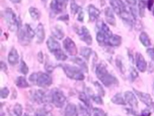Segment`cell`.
<instances>
[{
	"label": "cell",
	"instance_id": "1f68e13d",
	"mask_svg": "<svg viewBox=\"0 0 154 116\" xmlns=\"http://www.w3.org/2000/svg\"><path fill=\"white\" fill-rule=\"evenodd\" d=\"M13 113L14 116H22V106L20 104H16L13 109Z\"/></svg>",
	"mask_w": 154,
	"mask_h": 116
},
{
	"label": "cell",
	"instance_id": "4fadbf2b",
	"mask_svg": "<svg viewBox=\"0 0 154 116\" xmlns=\"http://www.w3.org/2000/svg\"><path fill=\"white\" fill-rule=\"evenodd\" d=\"M134 92L136 93V95L138 96V98H139V100H140L142 102H143L145 105H147V106H151L153 104V99H152L151 96L149 94L142 92L140 91H138V90L136 89H134Z\"/></svg>",
	"mask_w": 154,
	"mask_h": 116
},
{
	"label": "cell",
	"instance_id": "44dd1931",
	"mask_svg": "<svg viewBox=\"0 0 154 116\" xmlns=\"http://www.w3.org/2000/svg\"><path fill=\"white\" fill-rule=\"evenodd\" d=\"M65 116H78V109L73 104H68L65 108Z\"/></svg>",
	"mask_w": 154,
	"mask_h": 116
},
{
	"label": "cell",
	"instance_id": "e575fe53",
	"mask_svg": "<svg viewBox=\"0 0 154 116\" xmlns=\"http://www.w3.org/2000/svg\"><path fill=\"white\" fill-rule=\"evenodd\" d=\"M20 72H22L23 75H27L29 72V69L27 66L26 63L25 62L24 60H21V63H20Z\"/></svg>",
	"mask_w": 154,
	"mask_h": 116
},
{
	"label": "cell",
	"instance_id": "f1b7e54d",
	"mask_svg": "<svg viewBox=\"0 0 154 116\" xmlns=\"http://www.w3.org/2000/svg\"><path fill=\"white\" fill-rule=\"evenodd\" d=\"M79 100H81V101H82V102L84 103V104L87 106V107L88 108L91 107V102H90V99L87 96L85 93V92L79 93Z\"/></svg>",
	"mask_w": 154,
	"mask_h": 116
},
{
	"label": "cell",
	"instance_id": "5bb4252c",
	"mask_svg": "<svg viewBox=\"0 0 154 116\" xmlns=\"http://www.w3.org/2000/svg\"><path fill=\"white\" fill-rule=\"evenodd\" d=\"M79 35L80 39L82 41H84L87 45L90 46L92 44V37H91V33L88 31V29L85 26L82 27L81 30L79 32Z\"/></svg>",
	"mask_w": 154,
	"mask_h": 116
},
{
	"label": "cell",
	"instance_id": "6da1fadb",
	"mask_svg": "<svg viewBox=\"0 0 154 116\" xmlns=\"http://www.w3.org/2000/svg\"><path fill=\"white\" fill-rule=\"evenodd\" d=\"M110 4L116 14H118L125 22L132 25V14L122 0H110Z\"/></svg>",
	"mask_w": 154,
	"mask_h": 116
},
{
	"label": "cell",
	"instance_id": "d4e9b609",
	"mask_svg": "<svg viewBox=\"0 0 154 116\" xmlns=\"http://www.w3.org/2000/svg\"><path fill=\"white\" fill-rule=\"evenodd\" d=\"M139 40L142 43V44L145 47H148L151 45V42H150V37H148L147 33L145 32H142L141 34L139 35Z\"/></svg>",
	"mask_w": 154,
	"mask_h": 116
},
{
	"label": "cell",
	"instance_id": "52a82bcc",
	"mask_svg": "<svg viewBox=\"0 0 154 116\" xmlns=\"http://www.w3.org/2000/svg\"><path fill=\"white\" fill-rule=\"evenodd\" d=\"M4 18L7 23L8 27L11 31H16L20 28V23L15 13L12 9L7 8L4 12Z\"/></svg>",
	"mask_w": 154,
	"mask_h": 116
},
{
	"label": "cell",
	"instance_id": "cb8c5ba5",
	"mask_svg": "<svg viewBox=\"0 0 154 116\" xmlns=\"http://www.w3.org/2000/svg\"><path fill=\"white\" fill-rule=\"evenodd\" d=\"M16 85H17V87L21 89H25L29 87L28 82L27 81L26 78L23 76L17 77V80H16Z\"/></svg>",
	"mask_w": 154,
	"mask_h": 116
},
{
	"label": "cell",
	"instance_id": "9a60e30c",
	"mask_svg": "<svg viewBox=\"0 0 154 116\" xmlns=\"http://www.w3.org/2000/svg\"><path fill=\"white\" fill-rule=\"evenodd\" d=\"M136 65L138 70L140 71L141 72H144L147 69V62H146L143 55L141 54L140 53H137L136 55Z\"/></svg>",
	"mask_w": 154,
	"mask_h": 116
},
{
	"label": "cell",
	"instance_id": "9c48e42d",
	"mask_svg": "<svg viewBox=\"0 0 154 116\" xmlns=\"http://www.w3.org/2000/svg\"><path fill=\"white\" fill-rule=\"evenodd\" d=\"M66 97L59 89H54L51 92V101L54 106L58 108H62L66 102Z\"/></svg>",
	"mask_w": 154,
	"mask_h": 116
},
{
	"label": "cell",
	"instance_id": "d590c367",
	"mask_svg": "<svg viewBox=\"0 0 154 116\" xmlns=\"http://www.w3.org/2000/svg\"><path fill=\"white\" fill-rule=\"evenodd\" d=\"M80 8L79 7L76 5L75 0H71V2H70V10H71V13L73 14H76L77 12H78L79 9Z\"/></svg>",
	"mask_w": 154,
	"mask_h": 116
},
{
	"label": "cell",
	"instance_id": "7dc6e473",
	"mask_svg": "<svg viewBox=\"0 0 154 116\" xmlns=\"http://www.w3.org/2000/svg\"><path fill=\"white\" fill-rule=\"evenodd\" d=\"M38 60L40 63L43 62V54L41 51H39V53L38 54Z\"/></svg>",
	"mask_w": 154,
	"mask_h": 116
},
{
	"label": "cell",
	"instance_id": "ab89813d",
	"mask_svg": "<svg viewBox=\"0 0 154 116\" xmlns=\"http://www.w3.org/2000/svg\"><path fill=\"white\" fill-rule=\"evenodd\" d=\"M92 98H93V100H94V101H95L96 104H103V101H102V98H101L100 96H94V95H93Z\"/></svg>",
	"mask_w": 154,
	"mask_h": 116
},
{
	"label": "cell",
	"instance_id": "f6af8a7d",
	"mask_svg": "<svg viewBox=\"0 0 154 116\" xmlns=\"http://www.w3.org/2000/svg\"><path fill=\"white\" fill-rule=\"evenodd\" d=\"M126 2L129 6H136V0H126Z\"/></svg>",
	"mask_w": 154,
	"mask_h": 116
},
{
	"label": "cell",
	"instance_id": "d6a6232c",
	"mask_svg": "<svg viewBox=\"0 0 154 116\" xmlns=\"http://www.w3.org/2000/svg\"><path fill=\"white\" fill-rule=\"evenodd\" d=\"M80 53H81L82 56L83 57L88 60L90 57V56H91V53H92V50L89 48H82Z\"/></svg>",
	"mask_w": 154,
	"mask_h": 116
},
{
	"label": "cell",
	"instance_id": "7c38bea8",
	"mask_svg": "<svg viewBox=\"0 0 154 116\" xmlns=\"http://www.w3.org/2000/svg\"><path fill=\"white\" fill-rule=\"evenodd\" d=\"M33 100L37 104H44L48 101V95L41 89L35 90L32 93Z\"/></svg>",
	"mask_w": 154,
	"mask_h": 116
},
{
	"label": "cell",
	"instance_id": "2e32d148",
	"mask_svg": "<svg viewBox=\"0 0 154 116\" xmlns=\"http://www.w3.org/2000/svg\"><path fill=\"white\" fill-rule=\"evenodd\" d=\"M125 101L132 108H137L138 107V101L136 99V96L132 92L127 91L125 93Z\"/></svg>",
	"mask_w": 154,
	"mask_h": 116
},
{
	"label": "cell",
	"instance_id": "681fc988",
	"mask_svg": "<svg viewBox=\"0 0 154 116\" xmlns=\"http://www.w3.org/2000/svg\"><path fill=\"white\" fill-rule=\"evenodd\" d=\"M10 1H11V2L16 3V4H17V3H19V2H20L22 1V0H10Z\"/></svg>",
	"mask_w": 154,
	"mask_h": 116
},
{
	"label": "cell",
	"instance_id": "5b68a950",
	"mask_svg": "<svg viewBox=\"0 0 154 116\" xmlns=\"http://www.w3.org/2000/svg\"><path fill=\"white\" fill-rule=\"evenodd\" d=\"M48 48L53 54H54L56 59L58 60L64 61L67 60V56L64 53L61 48V46L59 43L55 40L54 37H51L48 38L47 41Z\"/></svg>",
	"mask_w": 154,
	"mask_h": 116
},
{
	"label": "cell",
	"instance_id": "74e56055",
	"mask_svg": "<svg viewBox=\"0 0 154 116\" xmlns=\"http://www.w3.org/2000/svg\"><path fill=\"white\" fill-rule=\"evenodd\" d=\"M9 89L7 87H3L1 89V98L2 99H5L9 95Z\"/></svg>",
	"mask_w": 154,
	"mask_h": 116
},
{
	"label": "cell",
	"instance_id": "30bf717a",
	"mask_svg": "<svg viewBox=\"0 0 154 116\" xmlns=\"http://www.w3.org/2000/svg\"><path fill=\"white\" fill-rule=\"evenodd\" d=\"M67 0H52L51 3V9L55 14H59L65 11L67 8Z\"/></svg>",
	"mask_w": 154,
	"mask_h": 116
},
{
	"label": "cell",
	"instance_id": "7a4b0ae2",
	"mask_svg": "<svg viewBox=\"0 0 154 116\" xmlns=\"http://www.w3.org/2000/svg\"><path fill=\"white\" fill-rule=\"evenodd\" d=\"M96 74L99 80L105 86L109 87L118 83V80L113 75L109 73L107 68L104 64L100 63L96 66Z\"/></svg>",
	"mask_w": 154,
	"mask_h": 116
},
{
	"label": "cell",
	"instance_id": "f907efd6",
	"mask_svg": "<svg viewBox=\"0 0 154 116\" xmlns=\"http://www.w3.org/2000/svg\"><path fill=\"white\" fill-rule=\"evenodd\" d=\"M24 116H30V115H28V114H25V115H24Z\"/></svg>",
	"mask_w": 154,
	"mask_h": 116
},
{
	"label": "cell",
	"instance_id": "bcb514c9",
	"mask_svg": "<svg viewBox=\"0 0 154 116\" xmlns=\"http://www.w3.org/2000/svg\"><path fill=\"white\" fill-rule=\"evenodd\" d=\"M78 20L79 22H82L84 20V13L82 11H80L79 14V17H78Z\"/></svg>",
	"mask_w": 154,
	"mask_h": 116
},
{
	"label": "cell",
	"instance_id": "8d00e7d4",
	"mask_svg": "<svg viewBox=\"0 0 154 116\" xmlns=\"http://www.w3.org/2000/svg\"><path fill=\"white\" fill-rule=\"evenodd\" d=\"M94 115L96 116H107V113L104 110H102V109H99V108H94Z\"/></svg>",
	"mask_w": 154,
	"mask_h": 116
},
{
	"label": "cell",
	"instance_id": "484cf974",
	"mask_svg": "<svg viewBox=\"0 0 154 116\" xmlns=\"http://www.w3.org/2000/svg\"><path fill=\"white\" fill-rule=\"evenodd\" d=\"M52 34L54 35V37H56L59 40H62V38L65 36V34H64L62 28L59 25H56L52 30Z\"/></svg>",
	"mask_w": 154,
	"mask_h": 116
},
{
	"label": "cell",
	"instance_id": "f35d334b",
	"mask_svg": "<svg viewBox=\"0 0 154 116\" xmlns=\"http://www.w3.org/2000/svg\"><path fill=\"white\" fill-rule=\"evenodd\" d=\"M94 85H95L96 88H97V90H98V92H99V94L102 95H105V91H104L103 88H102V86H101V85L99 84L98 82H96V83H94Z\"/></svg>",
	"mask_w": 154,
	"mask_h": 116
},
{
	"label": "cell",
	"instance_id": "60d3db41",
	"mask_svg": "<svg viewBox=\"0 0 154 116\" xmlns=\"http://www.w3.org/2000/svg\"><path fill=\"white\" fill-rule=\"evenodd\" d=\"M147 53L149 57L152 60H154V48H150L147 50Z\"/></svg>",
	"mask_w": 154,
	"mask_h": 116
},
{
	"label": "cell",
	"instance_id": "603a6c76",
	"mask_svg": "<svg viewBox=\"0 0 154 116\" xmlns=\"http://www.w3.org/2000/svg\"><path fill=\"white\" fill-rule=\"evenodd\" d=\"M111 101L113 103V104H117V105H126V101H125V99L123 98L122 94L120 93H117L112 98Z\"/></svg>",
	"mask_w": 154,
	"mask_h": 116
},
{
	"label": "cell",
	"instance_id": "277c9868",
	"mask_svg": "<svg viewBox=\"0 0 154 116\" xmlns=\"http://www.w3.org/2000/svg\"><path fill=\"white\" fill-rule=\"evenodd\" d=\"M29 80L33 84H36L42 88H47L52 84L51 77L48 74L42 73V72L33 73L29 77Z\"/></svg>",
	"mask_w": 154,
	"mask_h": 116
},
{
	"label": "cell",
	"instance_id": "836d02e7",
	"mask_svg": "<svg viewBox=\"0 0 154 116\" xmlns=\"http://www.w3.org/2000/svg\"><path fill=\"white\" fill-rule=\"evenodd\" d=\"M36 116H53L51 112L46 108L39 109L36 113Z\"/></svg>",
	"mask_w": 154,
	"mask_h": 116
},
{
	"label": "cell",
	"instance_id": "d6986e66",
	"mask_svg": "<svg viewBox=\"0 0 154 116\" xmlns=\"http://www.w3.org/2000/svg\"><path fill=\"white\" fill-rule=\"evenodd\" d=\"M36 38H37V43H42L44 41L45 38V32L44 29V25L42 24L39 23L38 25L37 28H36Z\"/></svg>",
	"mask_w": 154,
	"mask_h": 116
},
{
	"label": "cell",
	"instance_id": "ffe728a7",
	"mask_svg": "<svg viewBox=\"0 0 154 116\" xmlns=\"http://www.w3.org/2000/svg\"><path fill=\"white\" fill-rule=\"evenodd\" d=\"M105 15L107 23L111 25H116V19L114 14H113V10L110 8H107L105 11Z\"/></svg>",
	"mask_w": 154,
	"mask_h": 116
},
{
	"label": "cell",
	"instance_id": "83f0119b",
	"mask_svg": "<svg viewBox=\"0 0 154 116\" xmlns=\"http://www.w3.org/2000/svg\"><path fill=\"white\" fill-rule=\"evenodd\" d=\"M29 13H30V17H32L35 20H38V19H40V17H41V14H40L39 11L36 8L31 7L29 8Z\"/></svg>",
	"mask_w": 154,
	"mask_h": 116
},
{
	"label": "cell",
	"instance_id": "8fae6325",
	"mask_svg": "<svg viewBox=\"0 0 154 116\" xmlns=\"http://www.w3.org/2000/svg\"><path fill=\"white\" fill-rule=\"evenodd\" d=\"M63 46L65 51L68 53L70 55L75 56L77 54V48L74 42L70 37H67L63 41Z\"/></svg>",
	"mask_w": 154,
	"mask_h": 116
},
{
	"label": "cell",
	"instance_id": "4316f807",
	"mask_svg": "<svg viewBox=\"0 0 154 116\" xmlns=\"http://www.w3.org/2000/svg\"><path fill=\"white\" fill-rule=\"evenodd\" d=\"M73 62H74L75 63L78 64L79 66L81 68L83 71H85V72H88V66H87L86 63L82 59H81V58H79V57H76V58H74V59H73Z\"/></svg>",
	"mask_w": 154,
	"mask_h": 116
},
{
	"label": "cell",
	"instance_id": "7402d4cb",
	"mask_svg": "<svg viewBox=\"0 0 154 116\" xmlns=\"http://www.w3.org/2000/svg\"><path fill=\"white\" fill-rule=\"evenodd\" d=\"M122 43V37L119 35L113 34L109 40L107 46H113V47H117L119 46Z\"/></svg>",
	"mask_w": 154,
	"mask_h": 116
},
{
	"label": "cell",
	"instance_id": "ac0fdd59",
	"mask_svg": "<svg viewBox=\"0 0 154 116\" xmlns=\"http://www.w3.org/2000/svg\"><path fill=\"white\" fill-rule=\"evenodd\" d=\"M88 14H89V19L91 22H94L99 18V15H100V11L96 8L95 6L93 5H90L88 6Z\"/></svg>",
	"mask_w": 154,
	"mask_h": 116
},
{
	"label": "cell",
	"instance_id": "3957f363",
	"mask_svg": "<svg viewBox=\"0 0 154 116\" xmlns=\"http://www.w3.org/2000/svg\"><path fill=\"white\" fill-rule=\"evenodd\" d=\"M112 35H113V33L105 22H103L102 21L98 22L96 40L99 43V44L102 45V46H104V45L107 46L109 40L111 37Z\"/></svg>",
	"mask_w": 154,
	"mask_h": 116
},
{
	"label": "cell",
	"instance_id": "ee69618b",
	"mask_svg": "<svg viewBox=\"0 0 154 116\" xmlns=\"http://www.w3.org/2000/svg\"><path fill=\"white\" fill-rule=\"evenodd\" d=\"M153 3H154V0H148V1H147V6L150 11L152 9V7H153Z\"/></svg>",
	"mask_w": 154,
	"mask_h": 116
},
{
	"label": "cell",
	"instance_id": "b9f144b4",
	"mask_svg": "<svg viewBox=\"0 0 154 116\" xmlns=\"http://www.w3.org/2000/svg\"><path fill=\"white\" fill-rule=\"evenodd\" d=\"M131 78H132L133 80H135V79H136V77H138V73H137V72H136V71L135 70L134 68H132V69H131Z\"/></svg>",
	"mask_w": 154,
	"mask_h": 116
},
{
	"label": "cell",
	"instance_id": "db71d44e",
	"mask_svg": "<svg viewBox=\"0 0 154 116\" xmlns=\"http://www.w3.org/2000/svg\"><path fill=\"white\" fill-rule=\"evenodd\" d=\"M94 116H96V115H94Z\"/></svg>",
	"mask_w": 154,
	"mask_h": 116
},
{
	"label": "cell",
	"instance_id": "816d5d0a",
	"mask_svg": "<svg viewBox=\"0 0 154 116\" xmlns=\"http://www.w3.org/2000/svg\"><path fill=\"white\" fill-rule=\"evenodd\" d=\"M153 16H154V8H153Z\"/></svg>",
	"mask_w": 154,
	"mask_h": 116
},
{
	"label": "cell",
	"instance_id": "e0dca14e",
	"mask_svg": "<svg viewBox=\"0 0 154 116\" xmlns=\"http://www.w3.org/2000/svg\"><path fill=\"white\" fill-rule=\"evenodd\" d=\"M8 60V63L11 65L15 66L18 64L19 60V55L18 54V51H17V50L15 48H13L11 50Z\"/></svg>",
	"mask_w": 154,
	"mask_h": 116
},
{
	"label": "cell",
	"instance_id": "f546056e",
	"mask_svg": "<svg viewBox=\"0 0 154 116\" xmlns=\"http://www.w3.org/2000/svg\"><path fill=\"white\" fill-rule=\"evenodd\" d=\"M147 6V3L144 0H139V15L141 17H143L144 16V12H145V8Z\"/></svg>",
	"mask_w": 154,
	"mask_h": 116
},
{
	"label": "cell",
	"instance_id": "c3c4849f",
	"mask_svg": "<svg viewBox=\"0 0 154 116\" xmlns=\"http://www.w3.org/2000/svg\"><path fill=\"white\" fill-rule=\"evenodd\" d=\"M7 66L5 65V63L4 62H1V69L2 71H4V72H5L6 70H7Z\"/></svg>",
	"mask_w": 154,
	"mask_h": 116
},
{
	"label": "cell",
	"instance_id": "7bdbcfd3",
	"mask_svg": "<svg viewBox=\"0 0 154 116\" xmlns=\"http://www.w3.org/2000/svg\"><path fill=\"white\" fill-rule=\"evenodd\" d=\"M150 115H151V112H150V111L149 110V109H147L142 110V114H141L142 116H150Z\"/></svg>",
	"mask_w": 154,
	"mask_h": 116
},
{
	"label": "cell",
	"instance_id": "f5cc1de1",
	"mask_svg": "<svg viewBox=\"0 0 154 116\" xmlns=\"http://www.w3.org/2000/svg\"><path fill=\"white\" fill-rule=\"evenodd\" d=\"M153 93H154V84H153Z\"/></svg>",
	"mask_w": 154,
	"mask_h": 116
},
{
	"label": "cell",
	"instance_id": "8992f818",
	"mask_svg": "<svg viewBox=\"0 0 154 116\" xmlns=\"http://www.w3.org/2000/svg\"><path fill=\"white\" fill-rule=\"evenodd\" d=\"M35 32L30 25L26 24L24 26L20 27L18 32V40L19 43L23 46H27L31 42L34 37Z\"/></svg>",
	"mask_w": 154,
	"mask_h": 116
},
{
	"label": "cell",
	"instance_id": "ba28073f",
	"mask_svg": "<svg viewBox=\"0 0 154 116\" xmlns=\"http://www.w3.org/2000/svg\"><path fill=\"white\" fill-rule=\"evenodd\" d=\"M62 69L69 78L76 80H83L85 79L84 74L79 68L68 64H65L62 65Z\"/></svg>",
	"mask_w": 154,
	"mask_h": 116
},
{
	"label": "cell",
	"instance_id": "4dcf8cb0",
	"mask_svg": "<svg viewBox=\"0 0 154 116\" xmlns=\"http://www.w3.org/2000/svg\"><path fill=\"white\" fill-rule=\"evenodd\" d=\"M79 112L80 116H91V112L87 106H82L81 104L79 105Z\"/></svg>",
	"mask_w": 154,
	"mask_h": 116
}]
</instances>
